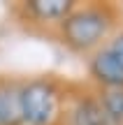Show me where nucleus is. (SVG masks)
I'll use <instances>...</instances> for the list:
<instances>
[{
  "label": "nucleus",
  "mask_w": 123,
  "mask_h": 125,
  "mask_svg": "<svg viewBox=\"0 0 123 125\" xmlns=\"http://www.w3.org/2000/svg\"><path fill=\"white\" fill-rule=\"evenodd\" d=\"M105 32H107V19L105 14L95 12V9L77 12L67 16L63 23V35L67 44L77 46V49H88V46L98 44Z\"/></svg>",
  "instance_id": "obj_1"
},
{
  "label": "nucleus",
  "mask_w": 123,
  "mask_h": 125,
  "mask_svg": "<svg viewBox=\"0 0 123 125\" xmlns=\"http://www.w3.org/2000/svg\"><path fill=\"white\" fill-rule=\"evenodd\" d=\"M100 107L109 121H123V88H109L102 95Z\"/></svg>",
  "instance_id": "obj_7"
},
{
  "label": "nucleus",
  "mask_w": 123,
  "mask_h": 125,
  "mask_svg": "<svg viewBox=\"0 0 123 125\" xmlns=\"http://www.w3.org/2000/svg\"><path fill=\"white\" fill-rule=\"evenodd\" d=\"M21 121V95L12 88H0V125H19Z\"/></svg>",
  "instance_id": "obj_4"
},
{
  "label": "nucleus",
  "mask_w": 123,
  "mask_h": 125,
  "mask_svg": "<svg viewBox=\"0 0 123 125\" xmlns=\"http://www.w3.org/2000/svg\"><path fill=\"white\" fill-rule=\"evenodd\" d=\"M107 51H109V53H112V56H114V58L123 65V35H121V37H116V40L112 42V46H109Z\"/></svg>",
  "instance_id": "obj_8"
},
{
  "label": "nucleus",
  "mask_w": 123,
  "mask_h": 125,
  "mask_svg": "<svg viewBox=\"0 0 123 125\" xmlns=\"http://www.w3.org/2000/svg\"><path fill=\"white\" fill-rule=\"evenodd\" d=\"M93 74L98 81L107 83L109 88H123V65L109 51H100L93 58Z\"/></svg>",
  "instance_id": "obj_3"
},
{
  "label": "nucleus",
  "mask_w": 123,
  "mask_h": 125,
  "mask_svg": "<svg viewBox=\"0 0 123 125\" xmlns=\"http://www.w3.org/2000/svg\"><path fill=\"white\" fill-rule=\"evenodd\" d=\"M72 2L67 0H33L30 12L40 19H63L70 12Z\"/></svg>",
  "instance_id": "obj_6"
},
{
  "label": "nucleus",
  "mask_w": 123,
  "mask_h": 125,
  "mask_svg": "<svg viewBox=\"0 0 123 125\" xmlns=\"http://www.w3.org/2000/svg\"><path fill=\"white\" fill-rule=\"evenodd\" d=\"M109 118L102 111V107L93 100H86V102H79L77 109L72 114V125H107Z\"/></svg>",
  "instance_id": "obj_5"
},
{
  "label": "nucleus",
  "mask_w": 123,
  "mask_h": 125,
  "mask_svg": "<svg viewBox=\"0 0 123 125\" xmlns=\"http://www.w3.org/2000/svg\"><path fill=\"white\" fill-rule=\"evenodd\" d=\"M21 116L30 125H49L56 116V93L44 81H33L21 90Z\"/></svg>",
  "instance_id": "obj_2"
}]
</instances>
